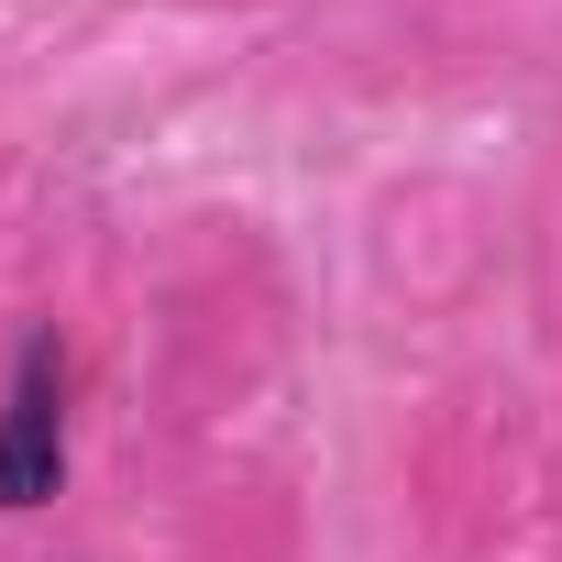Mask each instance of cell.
Returning <instances> with one entry per match:
<instances>
[{
  "label": "cell",
  "instance_id": "obj_1",
  "mask_svg": "<svg viewBox=\"0 0 562 562\" xmlns=\"http://www.w3.org/2000/svg\"><path fill=\"white\" fill-rule=\"evenodd\" d=\"M67 474V353L34 331L0 397V507H45Z\"/></svg>",
  "mask_w": 562,
  "mask_h": 562
}]
</instances>
